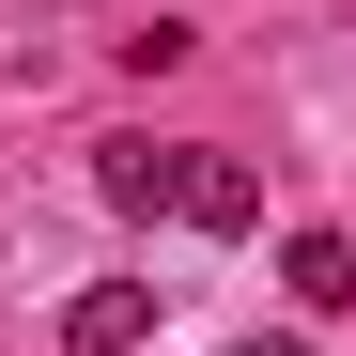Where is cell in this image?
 <instances>
[{
    "label": "cell",
    "mask_w": 356,
    "mask_h": 356,
    "mask_svg": "<svg viewBox=\"0 0 356 356\" xmlns=\"http://www.w3.org/2000/svg\"><path fill=\"white\" fill-rule=\"evenodd\" d=\"M186 170L202 155H170V140H93V202L108 217H186Z\"/></svg>",
    "instance_id": "cell-1"
},
{
    "label": "cell",
    "mask_w": 356,
    "mask_h": 356,
    "mask_svg": "<svg viewBox=\"0 0 356 356\" xmlns=\"http://www.w3.org/2000/svg\"><path fill=\"white\" fill-rule=\"evenodd\" d=\"M155 341V279H78L63 294V356H140Z\"/></svg>",
    "instance_id": "cell-2"
},
{
    "label": "cell",
    "mask_w": 356,
    "mask_h": 356,
    "mask_svg": "<svg viewBox=\"0 0 356 356\" xmlns=\"http://www.w3.org/2000/svg\"><path fill=\"white\" fill-rule=\"evenodd\" d=\"M279 279H294V310H356V232H294Z\"/></svg>",
    "instance_id": "cell-3"
},
{
    "label": "cell",
    "mask_w": 356,
    "mask_h": 356,
    "mask_svg": "<svg viewBox=\"0 0 356 356\" xmlns=\"http://www.w3.org/2000/svg\"><path fill=\"white\" fill-rule=\"evenodd\" d=\"M186 217H202V232H248V217H264L248 155H202V170H186Z\"/></svg>",
    "instance_id": "cell-4"
},
{
    "label": "cell",
    "mask_w": 356,
    "mask_h": 356,
    "mask_svg": "<svg viewBox=\"0 0 356 356\" xmlns=\"http://www.w3.org/2000/svg\"><path fill=\"white\" fill-rule=\"evenodd\" d=\"M264 356H279V341H264Z\"/></svg>",
    "instance_id": "cell-5"
}]
</instances>
